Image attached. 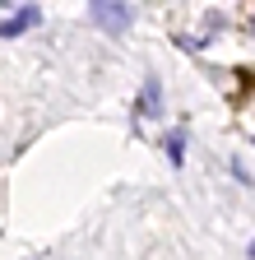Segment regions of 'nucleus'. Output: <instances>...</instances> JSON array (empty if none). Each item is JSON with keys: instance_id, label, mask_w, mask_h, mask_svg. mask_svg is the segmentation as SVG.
I'll return each mask as SVG.
<instances>
[{"instance_id": "nucleus-4", "label": "nucleus", "mask_w": 255, "mask_h": 260, "mask_svg": "<svg viewBox=\"0 0 255 260\" xmlns=\"http://www.w3.org/2000/svg\"><path fill=\"white\" fill-rule=\"evenodd\" d=\"M181 149H186V135H181V130H176V135L167 140V158H172V162H181V158H186Z\"/></svg>"}, {"instance_id": "nucleus-3", "label": "nucleus", "mask_w": 255, "mask_h": 260, "mask_svg": "<svg viewBox=\"0 0 255 260\" xmlns=\"http://www.w3.org/2000/svg\"><path fill=\"white\" fill-rule=\"evenodd\" d=\"M139 112H144V116H158V112H163V93H158V79H149V84H144Z\"/></svg>"}, {"instance_id": "nucleus-1", "label": "nucleus", "mask_w": 255, "mask_h": 260, "mask_svg": "<svg viewBox=\"0 0 255 260\" xmlns=\"http://www.w3.org/2000/svg\"><path fill=\"white\" fill-rule=\"evenodd\" d=\"M88 19L98 23V28H107V32H125L135 14H130L125 0H93V5H88Z\"/></svg>"}, {"instance_id": "nucleus-2", "label": "nucleus", "mask_w": 255, "mask_h": 260, "mask_svg": "<svg viewBox=\"0 0 255 260\" xmlns=\"http://www.w3.org/2000/svg\"><path fill=\"white\" fill-rule=\"evenodd\" d=\"M33 23H38V5H28V10H19L14 19L0 23V38H19V32H23V28H33Z\"/></svg>"}]
</instances>
